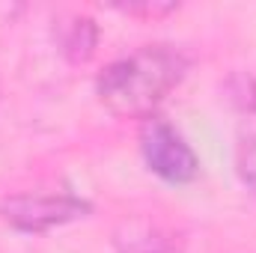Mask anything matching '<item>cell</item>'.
<instances>
[{
  "mask_svg": "<svg viewBox=\"0 0 256 253\" xmlns=\"http://www.w3.org/2000/svg\"><path fill=\"white\" fill-rule=\"evenodd\" d=\"M92 45H96V27L90 18H78L72 24V36L63 39V51L72 60H86L92 54Z\"/></svg>",
  "mask_w": 256,
  "mask_h": 253,
  "instance_id": "5b68a950",
  "label": "cell"
},
{
  "mask_svg": "<svg viewBox=\"0 0 256 253\" xmlns=\"http://www.w3.org/2000/svg\"><path fill=\"white\" fill-rule=\"evenodd\" d=\"M140 152L146 167L170 182V185H188L200 176V158L191 149V143L164 120H149L140 131Z\"/></svg>",
  "mask_w": 256,
  "mask_h": 253,
  "instance_id": "7a4b0ae2",
  "label": "cell"
},
{
  "mask_svg": "<svg viewBox=\"0 0 256 253\" xmlns=\"http://www.w3.org/2000/svg\"><path fill=\"white\" fill-rule=\"evenodd\" d=\"M188 72V57L173 45H146L128 57H120L96 80V92L102 104L116 116H146L170 96L173 86Z\"/></svg>",
  "mask_w": 256,
  "mask_h": 253,
  "instance_id": "6da1fadb",
  "label": "cell"
},
{
  "mask_svg": "<svg viewBox=\"0 0 256 253\" xmlns=\"http://www.w3.org/2000/svg\"><path fill=\"white\" fill-rule=\"evenodd\" d=\"M3 220L18 232H48L90 214V202L74 194H18L3 200Z\"/></svg>",
  "mask_w": 256,
  "mask_h": 253,
  "instance_id": "3957f363",
  "label": "cell"
},
{
  "mask_svg": "<svg viewBox=\"0 0 256 253\" xmlns=\"http://www.w3.org/2000/svg\"><path fill=\"white\" fill-rule=\"evenodd\" d=\"M236 170L238 179L244 182V188L256 196V108H250L236 134Z\"/></svg>",
  "mask_w": 256,
  "mask_h": 253,
  "instance_id": "277c9868",
  "label": "cell"
},
{
  "mask_svg": "<svg viewBox=\"0 0 256 253\" xmlns=\"http://www.w3.org/2000/svg\"><path fill=\"white\" fill-rule=\"evenodd\" d=\"M122 253H170L161 242H152V238H131Z\"/></svg>",
  "mask_w": 256,
  "mask_h": 253,
  "instance_id": "8992f818",
  "label": "cell"
}]
</instances>
